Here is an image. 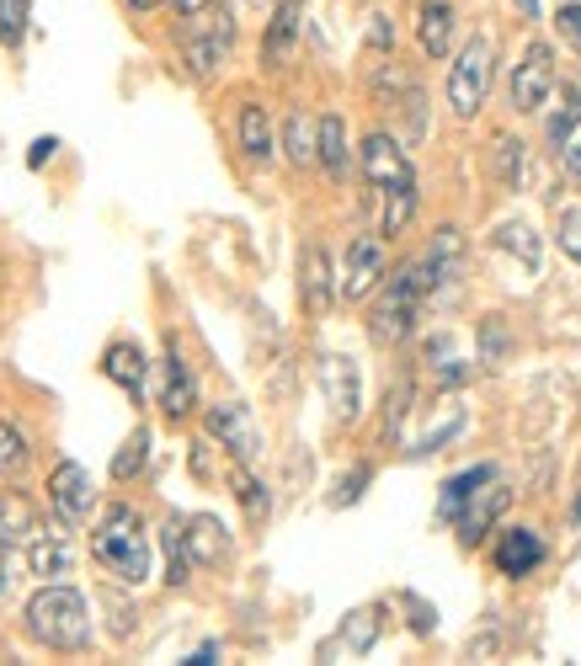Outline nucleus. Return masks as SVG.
<instances>
[{
    "label": "nucleus",
    "mask_w": 581,
    "mask_h": 666,
    "mask_svg": "<svg viewBox=\"0 0 581 666\" xmlns=\"http://www.w3.org/2000/svg\"><path fill=\"white\" fill-rule=\"evenodd\" d=\"M379 278H384V235H358L341 267V299H369Z\"/></svg>",
    "instance_id": "obj_9"
},
{
    "label": "nucleus",
    "mask_w": 581,
    "mask_h": 666,
    "mask_svg": "<svg viewBox=\"0 0 581 666\" xmlns=\"http://www.w3.org/2000/svg\"><path fill=\"white\" fill-rule=\"evenodd\" d=\"M0 592H5V582H0Z\"/></svg>",
    "instance_id": "obj_50"
},
{
    "label": "nucleus",
    "mask_w": 581,
    "mask_h": 666,
    "mask_svg": "<svg viewBox=\"0 0 581 666\" xmlns=\"http://www.w3.org/2000/svg\"><path fill=\"white\" fill-rule=\"evenodd\" d=\"M555 27H560V38H566V43H571V48L581 54V0H566V5H560Z\"/></svg>",
    "instance_id": "obj_38"
},
{
    "label": "nucleus",
    "mask_w": 581,
    "mask_h": 666,
    "mask_svg": "<svg viewBox=\"0 0 581 666\" xmlns=\"http://www.w3.org/2000/svg\"><path fill=\"white\" fill-rule=\"evenodd\" d=\"M27 634L48 651H85L91 645V608L75 586H43L27 603Z\"/></svg>",
    "instance_id": "obj_2"
},
{
    "label": "nucleus",
    "mask_w": 581,
    "mask_h": 666,
    "mask_svg": "<svg viewBox=\"0 0 581 666\" xmlns=\"http://www.w3.org/2000/svg\"><path fill=\"white\" fill-rule=\"evenodd\" d=\"M230 486H235V496H241L251 523H262V517H267V486L251 475V464H241V458L230 464Z\"/></svg>",
    "instance_id": "obj_28"
},
{
    "label": "nucleus",
    "mask_w": 581,
    "mask_h": 666,
    "mask_svg": "<svg viewBox=\"0 0 581 666\" xmlns=\"http://www.w3.org/2000/svg\"><path fill=\"white\" fill-rule=\"evenodd\" d=\"M38 539V506L22 491H0V549H27Z\"/></svg>",
    "instance_id": "obj_15"
},
{
    "label": "nucleus",
    "mask_w": 581,
    "mask_h": 666,
    "mask_svg": "<svg viewBox=\"0 0 581 666\" xmlns=\"http://www.w3.org/2000/svg\"><path fill=\"white\" fill-rule=\"evenodd\" d=\"M187 549H193V565H219L230 554L224 523L219 517H187Z\"/></svg>",
    "instance_id": "obj_18"
},
{
    "label": "nucleus",
    "mask_w": 581,
    "mask_h": 666,
    "mask_svg": "<svg viewBox=\"0 0 581 666\" xmlns=\"http://www.w3.org/2000/svg\"><path fill=\"white\" fill-rule=\"evenodd\" d=\"M208 432L219 437V448L230 458H241V464H256L262 458V432H256V421L241 400H224V406H213L208 411Z\"/></svg>",
    "instance_id": "obj_6"
},
{
    "label": "nucleus",
    "mask_w": 581,
    "mask_h": 666,
    "mask_svg": "<svg viewBox=\"0 0 581 666\" xmlns=\"http://www.w3.org/2000/svg\"><path fill=\"white\" fill-rule=\"evenodd\" d=\"M321 166H326V176H332V182H347V171H352L347 124H341L336 113H326V118H321Z\"/></svg>",
    "instance_id": "obj_20"
},
{
    "label": "nucleus",
    "mask_w": 581,
    "mask_h": 666,
    "mask_svg": "<svg viewBox=\"0 0 581 666\" xmlns=\"http://www.w3.org/2000/svg\"><path fill=\"white\" fill-rule=\"evenodd\" d=\"M406 411H411V384L400 378V384H395V395H390V417H384V437H395V432H400V421H406Z\"/></svg>",
    "instance_id": "obj_37"
},
{
    "label": "nucleus",
    "mask_w": 581,
    "mask_h": 666,
    "mask_svg": "<svg viewBox=\"0 0 581 666\" xmlns=\"http://www.w3.org/2000/svg\"><path fill=\"white\" fill-rule=\"evenodd\" d=\"M560 161H566V171H571V176H581V128L566 139V144H560Z\"/></svg>",
    "instance_id": "obj_43"
},
{
    "label": "nucleus",
    "mask_w": 581,
    "mask_h": 666,
    "mask_svg": "<svg viewBox=\"0 0 581 666\" xmlns=\"http://www.w3.org/2000/svg\"><path fill=\"white\" fill-rule=\"evenodd\" d=\"M166 560H171V586H187L193 576V549H187V523L182 517H171L166 523Z\"/></svg>",
    "instance_id": "obj_29"
},
{
    "label": "nucleus",
    "mask_w": 581,
    "mask_h": 666,
    "mask_svg": "<svg viewBox=\"0 0 581 666\" xmlns=\"http://www.w3.org/2000/svg\"><path fill=\"white\" fill-rule=\"evenodd\" d=\"M449 43H454V5H449V0H427V5H421V48H427L432 59H443Z\"/></svg>",
    "instance_id": "obj_21"
},
{
    "label": "nucleus",
    "mask_w": 581,
    "mask_h": 666,
    "mask_svg": "<svg viewBox=\"0 0 581 666\" xmlns=\"http://www.w3.org/2000/svg\"><path fill=\"white\" fill-rule=\"evenodd\" d=\"M176 5V16H198V11H208L213 0H171Z\"/></svg>",
    "instance_id": "obj_45"
},
{
    "label": "nucleus",
    "mask_w": 581,
    "mask_h": 666,
    "mask_svg": "<svg viewBox=\"0 0 581 666\" xmlns=\"http://www.w3.org/2000/svg\"><path fill=\"white\" fill-rule=\"evenodd\" d=\"M507 501H512V491H507V486H497V480H486L475 496L464 501V512L454 517V523H458V539H464V544H480L486 534H491V523H497L501 512H507Z\"/></svg>",
    "instance_id": "obj_12"
},
{
    "label": "nucleus",
    "mask_w": 581,
    "mask_h": 666,
    "mask_svg": "<svg viewBox=\"0 0 581 666\" xmlns=\"http://www.w3.org/2000/svg\"><path fill=\"white\" fill-rule=\"evenodd\" d=\"M48 506L59 512V523H85L91 517V475H85L75 458L54 464V475H48Z\"/></svg>",
    "instance_id": "obj_8"
},
{
    "label": "nucleus",
    "mask_w": 581,
    "mask_h": 666,
    "mask_svg": "<svg viewBox=\"0 0 581 666\" xmlns=\"http://www.w3.org/2000/svg\"><path fill=\"white\" fill-rule=\"evenodd\" d=\"M369 38H374V48H384V43H395V27H390V16H374Z\"/></svg>",
    "instance_id": "obj_44"
},
{
    "label": "nucleus",
    "mask_w": 581,
    "mask_h": 666,
    "mask_svg": "<svg viewBox=\"0 0 581 666\" xmlns=\"http://www.w3.org/2000/svg\"><path fill=\"white\" fill-rule=\"evenodd\" d=\"M91 560L124 586H139L150 576V539H144V523H139L133 506L118 501V506L102 512V523L91 528Z\"/></svg>",
    "instance_id": "obj_1"
},
{
    "label": "nucleus",
    "mask_w": 581,
    "mask_h": 666,
    "mask_svg": "<svg viewBox=\"0 0 581 666\" xmlns=\"http://www.w3.org/2000/svg\"><path fill=\"white\" fill-rule=\"evenodd\" d=\"M501 352H507V336H501V320L491 315V320H486V331H480V358H486V363H497Z\"/></svg>",
    "instance_id": "obj_40"
},
{
    "label": "nucleus",
    "mask_w": 581,
    "mask_h": 666,
    "mask_svg": "<svg viewBox=\"0 0 581 666\" xmlns=\"http://www.w3.org/2000/svg\"><path fill=\"white\" fill-rule=\"evenodd\" d=\"M411 213H416V176L411 182H400V187H384V219H379V235H400L406 224H411Z\"/></svg>",
    "instance_id": "obj_25"
},
{
    "label": "nucleus",
    "mask_w": 581,
    "mask_h": 666,
    "mask_svg": "<svg viewBox=\"0 0 581 666\" xmlns=\"http://www.w3.org/2000/svg\"><path fill=\"white\" fill-rule=\"evenodd\" d=\"M406 608H411V629H416V634H432V619H438V614H432L421 597H406Z\"/></svg>",
    "instance_id": "obj_41"
},
{
    "label": "nucleus",
    "mask_w": 581,
    "mask_h": 666,
    "mask_svg": "<svg viewBox=\"0 0 581 666\" xmlns=\"http://www.w3.org/2000/svg\"><path fill=\"white\" fill-rule=\"evenodd\" d=\"M128 5H133V11H155L161 0H128Z\"/></svg>",
    "instance_id": "obj_47"
},
{
    "label": "nucleus",
    "mask_w": 581,
    "mask_h": 666,
    "mask_svg": "<svg viewBox=\"0 0 581 666\" xmlns=\"http://www.w3.org/2000/svg\"><path fill=\"white\" fill-rule=\"evenodd\" d=\"M283 144H289V161L299 171H310V166H321V124L299 107L289 118V133H283Z\"/></svg>",
    "instance_id": "obj_19"
},
{
    "label": "nucleus",
    "mask_w": 581,
    "mask_h": 666,
    "mask_svg": "<svg viewBox=\"0 0 581 666\" xmlns=\"http://www.w3.org/2000/svg\"><path fill=\"white\" fill-rule=\"evenodd\" d=\"M33 464V443L16 421H0V480H16Z\"/></svg>",
    "instance_id": "obj_27"
},
{
    "label": "nucleus",
    "mask_w": 581,
    "mask_h": 666,
    "mask_svg": "<svg viewBox=\"0 0 581 666\" xmlns=\"http://www.w3.org/2000/svg\"><path fill=\"white\" fill-rule=\"evenodd\" d=\"M549 91H555V59H549L544 43H528L518 70H512V107L518 113H539L549 102Z\"/></svg>",
    "instance_id": "obj_7"
},
{
    "label": "nucleus",
    "mask_w": 581,
    "mask_h": 666,
    "mask_svg": "<svg viewBox=\"0 0 581 666\" xmlns=\"http://www.w3.org/2000/svg\"><path fill=\"white\" fill-rule=\"evenodd\" d=\"M299 33H304V0H278V5H272V22H267V48H262L272 70H283L293 59Z\"/></svg>",
    "instance_id": "obj_13"
},
{
    "label": "nucleus",
    "mask_w": 581,
    "mask_h": 666,
    "mask_svg": "<svg viewBox=\"0 0 581 666\" xmlns=\"http://www.w3.org/2000/svg\"><path fill=\"white\" fill-rule=\"evenodd\" d=\"M27 22H33V0H0V43L5 48L27 38Z\"/></svg>",
    "instance_id": "obj_31"
},
{
    "label": "nucleus",
    "mask_w": 581,
    "mask_h": 666,
    "mask_svg": "<svg viewBox=\"0 0 581 666\" xmlns=\"http://www.w3.org/2000/svg\"><path fill=\"white\" fill-rule=\"evenodd\" d=\"M432 293V272H427V261H411V267H400L395 278H390V289L379 299L374 320H369V331L374 341L384 347H395V341H406L416 331V315H421V299Z\"/></svg>",
    "instance_id": "obj_3"
},
{
    "label": "nucleus",
    "mask_w": 581,
    "mask_h": 666,
    "mask_svg": "<svg viewBox=\"0 0 581 666\" xmlns=\"http://www.w3.org/2000/svg\"><path fill=\"white\" fill-rule=\"evenodd\" d=\"M241 150H246L251 161H267V155H272V118H267L262 102H246V107H241Z\"/></svg>",
    "instance_id": "obj_24"
},
{
    "label": "nucleus",
    "mask_w": 581,
    "mask_h": 666,
    "mask_svg": "<svg viewBox=\"0 0 581 666\" xmlns=\"http://www.w3.org/2000/svg\"><path fill=\"white\" fill-rule=\"evenodd\" d=\"M144 458H150V427H133V437L124 443V454L113 458V475H118V480H133V475L144 469Z\"/></svg>",
    "instance_id": "obj_32"
},
{
    "label": "nucleus",
    "mask_w": 581,
    "mask_h": 666,
    "mask_svg": "<svg viewBox=\"0 0 581 666\" xmlns=\"http://www.w3.org/2000/svg\"><path fill=\"white\" fill-rule=\"evenodd\" d=\"M321 384H326V400H332L336 421H358V411H363V374H358V363L332 352L321 363Z\"/></svg>",
    "instance_id": "obj_10"
},
{
    "label": "nucleus",
    "mask_w": 581,
    "mask_h": 666,
    "mask_svg": "<svg viewBox=\"0 0 581 666\" xmlns=\"http://www.w3.org/2000/svg\"><path fill=\"white\" fill-rule=\"evenodd\" d=\"M251 5H256V11H272V5H278V0H251Z\"/></svg>",
    "instance_id": "obj_48"
},
{
    "label": "nucleus",
    "mask_w": 581,
    "mask_h": 666,
    "mask_svg": "<svg viewBox=\"0 0 581 666\" xmlns=\"http://www.w3.org/2000/svg\"><path fill=\"white\" fill-rule=\"evenodd\" d=\"M374 634H379V614H374V608H363V614H352V619L341 624V640H347L352 651H369V645H374Z\"/></svg>",
    "instance_id": "obj_34"
},
{
    "label": "nucleus",
    "mask_w": 581,
    "mask_h": 666,
    "mask_svg": "<svg viewBox=\"0 0 581 666\" xmlns=\"http://www.w3.org/2000/svg\"><path fill=\"white\" fill-rule=\"evenodd\" d=\"M577 128H581V96L577 91H566V96H560V113L549 118V144H566Z\"/></svg>",
    "instance_id": "obj_33"
},
{
    "label": "nucleus",
    "mask_w": 581,
    "mask_h": 666,
    "mask_svg": "<svg viewBox=\"0 0 581 666\" xmlns=\"http://www.w3.org/2000/svg\"><path fill=\"white\" fill-rule=\"evenodd\" d=\"M544 565V539L534 528H507L497 539V571L501 576H528V571H539Z\"/></svg>",
    "instance_id": "obj_14"
},
{
    "label": "nucleus",
    "mask_w": 581,
    "mask_h": 666,
    "mask_svg": "<svg viewBox=\"0 0 581 666\" xmlns=\"http://www.w3.org/2000/svg\"><path fill=\"white\" fill-rule=\"evenodd\" d=\"M577 517H581V501H577Z\"/></svg>",
    "instance_id": "obj_49"
},
{
    "label": "nucleus",
    "mask_w": 581,
    "mask_h": 666,
    "mask_svg": "<svg viewBox=\"0 0 581 666\" xmlns=\"http://www.w3.org/2000/svg\"><path fill=\"white\" fill-rule=\"evenodd\" d=\"M497 246H501V250H512V256H523V267H528V272L539 267V235H534L528 224H501Z\"/></svg>",
    "instance_id": "obj_30"
},
{
    "label": "nucleus",
    "mask_w": 581,
    "mask_h": 666,
    "mask_svg": "<svg viewBox=\"0 0 581 666\" xmlns=\"http://www.w3.org/2000/svg\"><path fill=\"white\" fill-rule=\"evenodd\" d=\"M497 176L507 187L523 182V144H518V139H497Z\"/></svg>",
    "instance_id": "obj_35"
},
{
    "label": "nucleus",
    "mask_w": 581,
    "mask_h": 666,
    "mask_svg": "<svg viewBox=\"0 0 581 666\" xmlns=\"http://www.w3.org/2000/svg\"><path fill=\"white\" fill-rule=\"evenodd\" d=\"M299 293H304V309H315V315L332 304V261L321 246H310L299 261Z\"/></svg>",
    "instance_id": "obj_16"
},
{
    "label": "nucleus",
    "mask_w": 581,
    "mask_h": 666,
    "mask_svg": "<svg viewBox=\"0 0 581 666\" xmlns=\"http://www.w3.org/2000/svg\"><path fill=\"white\" fill-rule=\"evenodd\" d=\"M491 65H497L491 38H469L464 48H458L454 70H449V107H454L458 118H475V113L486 107V91H491Z\"/></svg>",
    "instance_id": "obj_4"
},
{
    "label": "nucleus",
    "mask_w": 581,
    "mask_h": 666,
    "mask_svg": "<svg viewBox=\"0 0 581 666\" xmlns=\"http://www.w3.org/2000/svg\"><path fill=\"white\" fill-rule=\"evenodd\" d=\"M518 11H523V16L534 22V16H539V0H518Z\"/></svg>",
    "instance_id": "obj_46"
},
{
    "label": "nucleus",
    "mask_w": 581,
    "mask_h": 666,
    "mask_svg": "<svg viewBox=\"0 0 581 666\" xmlns=\"http://www.w3.org/2000/svg\"><path fill=\"white\" fill-rule=\"evenodd\" d=\"M70 560H75V554H70V544L59 539V534H54V539L38 534V539L27 544V565H33V576H43V582H48V576H65Z\"/></svg>",
    "instance_id": "obj_26"
},
{
    "label": "nucleus",
    "mask_w": 581,
    "mask_h": 666,
    "mask_svg": "<svg viewBox=\"0 0 581 666\" xmlns=\"http://www.w3.org/2000/svg\"><path fill=\"white\" fill-rule=\"evenodd\" d=\"M486 480H497V469L491 464H475V469H464V475H454V480H443V496H438V512L454 523L458 512H464V501L475 496Z\"/></svg>",
    "instance_id": "obj_22"
},
{
    "label": "nucleus",
    "mask_w": 581,
    "mask_h": 666,
    "mask_svg": "<svg viewBox=\"0 0 581 666\" xmlns=\"http://www.w3.org/2000/svg\"><path fill=\"white\" fill-rule=\"evenodd\" d=\"M369 480H374V469H369V464H358V469H352V475H341V486H336V506H352V501L363 496V486H369Z\"/></svg>",
    "instance_id": "obj_36"
},
{
    "label": "nucleus",
    "mask_w": 581,
    "mask_h": 666,
    "mask_svg": "<svg viewBox=\"0 0 581 666\" xmlns=\"http://www.w3.org/2000/svg\"><path fill=\"white\" fill-rule=\"evenodd\" d=\"M193 400H198V389H193V374H187V363L171 352V358H166V395H161V411H166L171 421H182L187 411H193Z\"/></svg>",
    "instance_id": "obj_23"
},
{
    "label": "nucleus",
    "mask_w": 581,
    "mask_h": 666,
    "mask_svg": "<svg viewBox=\"0 0 581 666\" xmlns=\"http://www.w3.org/2000/svg\"><path fill=\"white\" fill-rule=\"evenodd\" d=\"M358 166H363V176H369L374 187H400V182H411V161H406L400 139H390V133H369V139H363Z\"/></svg>",
    "instance_id": "obj_11"
},
{
    "label": "nucleus",
    "mask_w": 581,
    "mask_h": 666,
    "mask_svg": "<svg viewBox=\"0 0 581 666\" xmlns=\"http://www.w3.org/2000/svg\"><path fill=\"white\" fill-rule=\"evenodd\" d=\"M102 374L139 400V389H144V352H139L133 341H113V347H107V358H102Z\"/></svg>",
    "instance_id": "obj_17"
},
{
    "label": "nucleus",
    "mask_w": 581,
    "mask_h": 666,
    "mask_svg": "<svg viewBox=\"0 0 581 666\" xmlns=\"http://www.w3.org/2000/svg\"><path fill=\"white\" fill-rule=\"evenodd\" d=\"M193 27H187V70L208 81L224 59H230V43H235V22H230V11H198V16H187Z\"/></svg>",
    "instance_id": "obj_5"
},
{
    "label": "nucleus",
    "mask_w": 581,
    "mask_h": 666,
    "mask_svg": "<svg viewBox=\"0 0 581 666\" xmlns=\"http://www.w3.org/2000/svg\"><path fill=\"white\" fill-rule=\"evenodd\" d=\"M54 150H59V139L48 133V139H33V150H27V166L38 171V166H48L54 161Z\"/></svg>",
    "instance_id": "obj_42"
},
{
    "label": "nucleus",
    "mask_w": 581,
    "mask_h": 666,
    "mask_svg": "<svg viewBox=\"0 0 581 666\" xmlns=\"http://www.w3.org/2000/svg\"><path fill=\"white\" fill-rule=\"evenodd\" d=\"M560 250H566L571 261H581V209L560 213Z\"/></svg>",
    "instance_id": "obj_39"
}]
</instances>
